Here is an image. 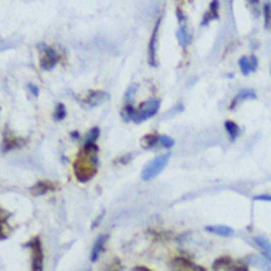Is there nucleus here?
<instances>
[{
  "mask_svg": "<svg viewBox=\"0 0 271 271\" xmlns=\"http://www.w3.org/2000/svg\"><path fill=\"white\" fill-rule=\"evenodd\" d=\"M159 108H160V99L151 98L144 101V102H141L140 107H138L137 111H135V116H133L132 122H133V123H143V122H146V120L154 117V116L157 114Z\"/></svg>",
  "mask_w": 271,
  "mask_h": 271,
  "instance_id": "7ed1b4c3",
  "label": "nucleus"
},
{
  "mask_svg": "<svg viewBox=\"0 0 271 271\" xmlns=\"http://www.w3.org/2000/svg\"><path fill=\"white\" fill-rule=\"evenodd\" d=\"M173 144H175V141H173L171 137H168V135H159V146H160V147L171 148L173 147Z\"/></svg>",
  "mask_w": 271,
  "mask_h": 271,
  "instance_id": "a878e982",
  "label": "nucleus"
},
{
  "mask_svg": "<svg viewBox=\"0 0 271 271\" xmlns=\"http://www.w3.org/2000/svg\"><path fill=\"white\" fill-rule=\"evenodd\" d=\"M99 138V127H92L89 132H88V137H86V144H97V140Z\"/></svg>",
  "mask_w": 271,
  "mask_h": 271,
  "instance_id": "393cba45",
  "label": "nucleus"
},
{
  "mask_svg": "<svg viewBox=\"0 0 271 271\" xmlns=\"http://www.w3.org/2000/svg\"><path fill=\"white\" fill-rule=\"evenodd\" d=\"M27 246L31 250V271H42L43 268V247L39 237L31 239Z\"/></svg>",
  "mask_w": 271,
  "mask_h": 271,
  "instance_id": "39448f33",
  "label": "nucleus"
},
{
  "mask_svg": "<svg viewBox=\"0 0 271 271\" xmlns=\"http://www.w3.org/2000/svg\"><path fill=\"white\" fill-rule=\"evenodd\" d=\"M253 200H262V201H271L270 194H259V196H255Z\"/></svg>",
  "mask_w": 271,
  "mask_h": 271,
  "instance_id": "cd10ccee",
  "label": "nucleus"
},
{
  "mask_svg": "<svg viewBox=\"0 0 271 271\" xmlns=\"http://www.w3.org/2000/svg\"><path fill=\"white\" fill-rule=\"evenodd\" d=\"M141 144H143V147L148 148V150L157 147V146H159V135H157V133H148V135H146V137L143 138Z\"/></svg>",
  "mask_w": 271,
  "mask_h": 271,
  "instance_id": "aec40b11",
  "label": "nucleus"
},
{
  "mask_svg": "<svg viewBox=\"0 0 271 271\" xmlns=\"http://www.w3.org/2000/svg\"><path fill=\"white\" fill-rule=\"evenodd\" d=\"M88 271H89V270H88Z\"/></svg>",
  "mask_w": 271,
  "mask_h": 271,
  "instance_id": "473e14b6",
  "label": "nucleus"
},
{
  "mask_svg": "<svg viewBox=\"0 0 271 271\" xmlns=\"http://www.w3.org/2000/svg\"><path fill=\"white\" fill-rule=\"evenodd\" d=\"M239 67L243 76H249L252 72H255L258 69V58L255 55L252 56H242L239 59Z\"/></svg>",
  "mask_w": 271,
  "mask_h": 271,
  "instance_id": "6e6552de",
  "label": "nucleus"
},
{
  "mask_svg": "<svg viewBox=\"0 0 271 271\" xmlns=\"http://www.w3.org/2000/svg\"><path fill=\"white\" fill-rule=\"evenodd\" d=\"M107 240H108V236H107V234L99 236L98 239L95 240L94 247H92V253H91V261H92V262H95V261L99 258V255H101V252H102L104 245H105V242H107Z\"/></svg>",
  "mask_w": 271,
  "mask_h": 271,
  "instance_id": "4468645a",
  "label": "nucleus"
},
{
  "mask_svg": "<svg viewBox=\"0 0 271 271\" xmlns=\"http://www.w3.org/2000/svg\"><path fill=\"white\" fill-rule=\"evenodd\" d=\"M169 159H171V154L169 153H165V154H160L157 157H154L150 163H147L143 169V173H141V178L143 181H151L154 179L159 173L162 172L168 163H169Z\"/></svg>",
  "mask_w": 271,
  "mask_h": 271,
  "instance_id": "f03ea898",
  "label": "nucleus"
},
{
  "mask_svg": "<svg viewBox=\"0 0 271 271\" xmlns=\"http://www.w3.org/2000/svg\"><path fill=\"white\" fill-rule=\"evenodd\" d=\"M264 27L271 31V3L267 2L264 5Z\"/></svg>",
  "mask_w": 271,
  "mask_h": 271,
  "instance_id": "5701e85b",
  "label": "nucleus"
},
{
  "mask_svg": "<svg viewBox=\"0 0 271 271\" xmlns=\"http://www.w3.org/2000/svg\"><path fill=\"white\" fill-rule=\"evenodd\" d=\"M37 48L40 50V67H42L43 70L49 72V70H52V69L58 64V61H59L58 52L55 49H52L48 45H45V43H40Z\"/></svg>",
  "mask_w": 271,
  "mask_h": 271,
  "instance_id": "20e7f679",
  "label": "nucleus"
},
{
  "mask_svg": "<svg viewBox=\"0 0 271 271\" xmlns=\"http://www.w3.org/2000/svg\"><path fill=\"white\" fill-rule=\"evenodd\" d=\"M110 98V94L105 92V91H89L83 98L80 99V104L83 108H95L98 107L101 104H104L105 101H108Z\"/></svg>",
  "mask_w": 271,
  "mask_h": 271,
  "instance_id": "423d86ee",
  "label": "nucleus"
},
{
  "mask_svg": "<svg viewBox=\"0 0 271 271\" xmlns=\"http://www.w3.org/2000/svg\"><path fill=\"white\" fill-rule=\"evenodd\" d=\"M72 137H73V138H79V133H77V132H73Z\"/></svg>",
  "mask_w": 271,
  "mask_h": 271,
  "instance_id": "2f4dec72",
  "label": "nucleus"
},
{
  "mask_svg": "<svg viewBox=\"0 0 271 271\" xmlns=\"http://www.w3.org/2000/svg\"><path fill=\"white\" fill-rule=\"evenodd\" d=\"M133 271H151L150 268H147V267H143V265H140V267H135L133 268Z\"/></svg>",
  "mask_w": 271,
  "mask_h": 271,
  "instance_id": "7c9ffc66",
  "label": "nucleus"
},
{
  "mask_svg": "<svg viewBox=\"0 0 271 271\" xmlns=\"http://www.w3.org/2000/svg\"><path fill=\"white\" fill-rule=\"evenodd\" d=\"M162 23V17H159V20L156 21V25L153 28L151 33V39H150V45H148V61L153 67L157 65V59H156V43H157V36H159V28Z\"/></svg>",
  "mask_w": 271,
  "mask_h": 271,
  "instance_id": "0eeeda50",
  "label": "nucleus"
},
{
  "mask_svg": "<svg viewBox=\"0 0 271 271\" xmlns=\"http://www.w3.org/2000/svg\"><path fill=\"white\" fill-rule=\"evenodd\" d=\"M135 111H137V108H133L132 105H126L122 110V119L124 122H132V119L135 116Z\"/></svg>",
  "mask_w": 271,
  "mask_h": 271,
  "instance_id": "b1692460",
  "label": "nucleus"
},
{
  "mask_svg": "<svg viewBox=\"0 0 271 271\" xmlns=\"http://www.w3.org/2000/svg\"><path fill=\"white\" fill-rule=\"evenodd\" d=\"M176 15H178V21H179V23H184V21H185V17H184V14H181V9H179V8L176 9Z\"/></svg>",
  "mask_w": 271,
  "mask_h": 271,
  "instance_id": "c85d7f7f",
  "label": "nucleus"
},
{
  "mask_svg": "<svg viewBox=\"0 0 271 271\" xmlns=\"http://www.w3.org/2000/svg\"><path fill=\"white\" fill-rule=\"evenodd\" d=\"M256 98V92L253 91V89H250V88H245V89H242L234 99H233V102H231V105H230V108H234L240 101H246V99H255Z\"/></svg>",
  "mask_w": 271,
  "mask_h": 271,
  "instance_id": "ddd939ff",
  "label": "nucleus"
},
{
  "mask_svg": "<svg viewBox=\"0 0 271 271\" xmlns=\"http://www.w3.org/2000/svg\"><path fill=\"white\" fill-rule=\"evenodd\" d=\"M27 88L31 91V94H33L34 97H39V89H37V86H36V85H33V83H28V85H27Z\"/></svg>",
  "mask_w": 271,
  "mask_h": 271,
  "instance_id": "bb28decb",
  "label": "nucleus"
},
{
  "mask_svg": "<svg viewBox=\"0 0 271 271\" xmlns=\"http://www.w3.org/2000/svg\"><path fill=\"white\" fill-rule=\"evenodd\" d=\"M98 146L97 144H85L77 159L74 160V175L80 182L91 181L98 171Z\"/></svg>",
  "mask_w": 271,
  "mask_h": 271,
  "instance_id": "f257e3e1",
  "label": "nucleus"
},
{
  "mask_svg": "<svg viewBox=\"0 0 271 271\" xmlns=\"http://www.w3.org/2000/svg\"><path fill=\"white\" fill-rule=\"evenodd\" d=\"M253 242H255L256 246L259 247V250L262 252L264 256L271 258V243L264 236H256V237H253Z\"/></svg>",
  "mask_w": 271,
  "mask_h": 271,
  "instance_id": "2eb2a0df",
  "label": "nucleus"
},
{
  "mask_svg": "<svg viewBox=\"0 0 271 271\" xmlns=\"http://www.w3.org/2000/svg\"><path fill=\"white\" fill-rule=\"evenodd\" d=\"M225 130H227V133H228V138H230V141H236L237 138H239V135H240V127H239V124L236 123V122H233V120H227L225 123Z\"/></svg>",
  "mask_w": 271,
  "mask_h": 271,
  "instance_id": "a211bd4d",
  "label": "nucleus"
},
{
  "mask_svg": "<svg viewBox=\"0 0 271 271\" xmlns=\"http://www.w3.org/2000/svg\"><path fill=\"white\" fill-rule=\"evenodd\" d=\"M56 190V185L52 181H37L33 187H31V194L33 196H43L49 191Z\"/></svg>",
  "mask_w": 271,
  "mask_h": 271,
  "instance_id": "9d476101",
  "label": "nucleus"
},
{
  "mask_svg": "<svg viewBox=\"0 0 271 271\" xmlns=\"http://www.w3.org/2000/svg\"><path fill=\"white\" fill-rule=\"evenodd\" d=\"M205 230L208 233L218 234L222 237H230V236L234 234V230L231 227H227V225H208V227H205Z\"/></svg>",
  "mask_w": 271,
  "mask_h": 271,
  "instance_id": "f8f14e48",
  "label": "nucleus"
},
{
  "mask_svg": "<svg viewBox=\"0 0 271 271\" xmlns=\"http://www.w3.org/2000/svg\"><path fill=\"white\" fill-rule=\"evenodd\" d=\"M27 144L25 138H20L15 135H5L3 138V151H9L14 148H21Z\"/></svg>",
  "mask_w": 271,
  "mask_h": 271,
  "instance_id": "9b49d317",
  "label": "nucleus"
},
{
  "mask_svg": "<svg viewBox=\"0 0 271 271\" xmlns=\"http://www.w3.org/2000/svg\"><path fill=\"white\" fill-rule=\"evenodd\" d=\"M218 8H220V3L218 2H211V6H209V11L205 14V18L201 21V25L209 24L211 20H218L220 15H218Z\"/></svg>",
  "mask_w": 271,
  "mask_h": 271,
  "instance_id": "dca6fc26",
  "label": "nucleus"
},
{
  "mask_svg": "<svg viewBox=\"0 0 271 271\" xmlns=\"http://www.w3.org/2000/svg\"><path fill=\"white\" fill-rule=\"evenodd\" d=\"M231 264H233V261L230 259V258H220L218 261H215L214 262V268L215 270H221V268H227V270H231L233 267H231Z\"/></svg>",
  "mask_w": 271,
  "mask_h": 271,
  "instance_id": "4be33fe9",
  "label": "nucleus"
},
{
  "mask_svg": "<svg viewBox=\"0 0 271 271\" xmlns=\"http://www.w3.org/2000/svg\"><path fill=\"white\" fill-rule=\"evenodd\" d=\"M250 261H252V264H255L261 270L271 271V258H267L264 255H261V256H250Z\"/></svg>",
  "mask_w": 271,
  "mask_h": 271,
  "instance_id": "6ab92c4d",
  "label": "nucleus"
},
{
  "mask_svg": "<svg viewBox=\"0 0 271 271\" xmlns=\"http://www.w3.org/2000/svg\"><path fill=\"white\" fill-rule=\"evenodd\" d=\"M176 39H178V42H179V45H181L182 48H187V46L191 43V36H190V33L187 31V28H185L184 25H181V27L178 28V31H176Z\"/></svg>",
  "mask_w": 271,
  "mask_h": 271,
  "instance_id": "f3484780",
  "label": "nucleus"
},
{
  "mask_svg": "<svg viewBox=\"0 0 271 271\" xmlns=\"http://www.w3.org/2000/svg\"><path fill=\"white\" fill-rule=\"evenodd\" d=\"M231 271H249V270H247L246 267H242V265H240V267H233Z\"/></svg>",
  "mask_w": 271,
  "mask_h": 271,
  "instance_id": "c756f323",
  "label": "nucleus"
},
{
  "mask_svg": "<svg viewBox=\"0 0 271 271\" xmlns=\"http://www.w3.org/2000/svg\"><path fill=\"white\" fill-rule=\"evenodd\" d=\"M65 116H67V108H65V105H64L62 102H58V104L55 105V110H53V119H55L56 122H61V120L65 119Z\"/></svg>",
  "mask_w": 271,
  "mask_h": 271,
  "instance_id": "412c9836",
  "label": "nucleus"
},
{
  "mask_svg": "<svg viewBox=\"0 0 271 271\" xmlns=\"http://www.w3.org/2000/svg\"><path fill=\"white\" fill-rule=\"evenodd\" d=\"M172 268L173 271H206L205 268L193 264L191 261H188L187 258H181V256L173 259Z\"/></svg>",
  "mask_w": 271,
  "mask_h": 271,
  "instance_id": "1a4fd4ad",
  "label": "nucleus"
}]
</instances>
